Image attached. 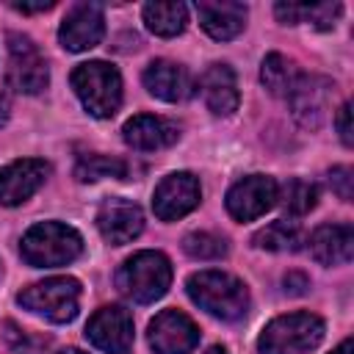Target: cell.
Instances as JSON below:
<instances>
[{
    "label": "cell",
    "instance_id": "30bf717a",
    "mask_svg": "<svg viewBox=\"0 0 354 354\" xmlns=\"http://www.w3.org/2000/svg\"><path fill=\"white\" fill-rule=\"evenodd\" d=\"M202 188L191 171H174L163 177L152 194V210L160 221H174L199 205Z\"/></svg>",
    "mask_w": 354,
    "mask_h": 354
},
{
    "label": "cell",
    "instance_id": "f546056e",
    "mask_svg": "<svg viewBox=\"0 0 354 354\" xmlns=\"http://www.w3.org/2000/svg\"><path fill=\"white\" fill-rule=\"evenodd\" d=\"M285 290L288 293H293V296H299V293H304L307 288H310V279L304 277V274H299V271H290V274H285Z\"/></svg>",
    "mask_w": 354,
    "mask_h": 354
},
{
    "label": "cell",
    "instance_id": "5b68a950",
    "mask_svg": "<svg viewBox=\"0 0 354 354\" xmlns=\"http://www.w3.org/2000/svg\"><path fill=\"white\" fill-rule=\"evenodd\" d=\"M324 321L313 313H288L266 324L257 340L260 354H307L324 340Z\"/></svg>",
    "mask_w": 354,
    "mask_h": 354
},
{
    "label": "cell",
    "instance_id": "8992f818",
    "mask_svg": "<svg viewBox=\"0 0 354 354\" xmlns=\"http://www.w3.org/2000/svg\"><path fill=\"white\" fill-rule=\"evenodd\" d=\"M17 301L53 324H69L80 307V282L75 277H50L22 288Z\"/></svg>",
    "mask_w": 354,
    "mask_h": 354
},
{
    "label": "cell",
    "instance_id": "6da1fadb",
    "mask_svg": "<svg viewBox=\"0 0 354 354\" xmlns=\"http://www.w3.org/2000/svg\"><path fill=\"white\" fill-rule=\"evenodd\" d=\"M185 290L194 304L221 321H238L249 310V290L246 285L224 271H196L188 277Z\"/></svg>",
    "mask_w": 354,
    "mask_h": 354
},
{
    "label": "cell",
    "instance_id": "5bb4252c",
    "mask_svg": "<svg viewBox=\"0 0 354 354\" xmlns=\"http://www.w3.org/2000/svg\"><path fill=\"white\" fill-rule=\"evenodd\" d=\"M97 230L113 246L130 243L144 230V213L130 199H122V196L105 199L100 205V210H97Z\"/></svg>",
    "mask_w": 354,
    "mask_h": 354
},
{
    "label": "cell",
    "instance_id": "3957f363",
    "mask_svg": "<svg viewBox=\"0 0 354 354\" xmlns=\"http://www.w3.org/2000/svg\"><path fill=\"white\" fill-rule=\"evenodd\" d=\"M169 282H171V263L163 252H152V249L136 252L116 271V288L138 304H149L160 299Z\"/></svg>",
    "mask_w": 354,
    "mask_h": 354
},
{
    "label": "cell",
    "instance_id": "7a4b0ae2",
    "mask_svg": "<svg viewBox=\"0 0 354 354\" xmlns=\"http://www.w3.org/2000/svg\"><path fill=\"white\" fill-rule=\"evenodd\" d=\"M19 252L33 268H55L72 263L83 252V238L61 221H39L22 235Z\"/></svg>",
    "mask_w": 354,
    "mask_h": 354
},
{
    "label": "cell",
    "instance_id": "2e32d148",
    "mask_svg": "<svg viewBox=\"0 0 354 354\" xmlns=\"http://www.w3.org/2000/svg\"><path fill=\"white\" fill-rule=\"evenodd\" d=\"M122 138H124V144H130L133 149L155 152V149L171 147V144L180 138V127H177L171 119H166V116L138 113V116H133V119L124 122Z\"/></svg>",
    "mask_w": 354,
    "mask_h": 354
},
{
    "label": "cell",
    "instance_id": "484cf974",
    "mask_svg": "<svg viewBox=\"0 0 354 354\" xmlns=\"http://www.w3.org/2000/svg\"><path fill=\"white\" fill-rule=\"evenodd\" d=\"M315 202H318V188L313 183H307L301 177H293V180L285 183V188H282V207H285V213L304 216V213H310L315 207Z\"/></svg>",
    "mask_w": 354,
    "mask_h": 354
},
{
    "label": "cell",
    "instance_id": "83f0119b",
    "mask_svg": "<svg viewBox=\"0 0 354 354\" xmlns=\"http://www.w3.org/2000/svg\"><path fill=\"white\" fill-rule=\"evenodd\" d=\"M326 183H329V188H332L343 202H348V199L354 196V177H351V169H348V166H335V169L326 174Z\"/></svg>",
    "mask_w": 354,
    "mask_h": 354
},
{
    "label": "cell",
    "instance_id": "603a6c76",
    "mask_svg": "<svg viewBox=\"0 0 354 354\" xmlns=\"http://www.w3.org/2000/svg\"><path fill=\"white\" fill-rule=\"evenodd\" d=\"M299 69L293 66V61H288L285 55L279 53H271L263 58V66H260V80L263 86L274 94V97H288L293 83L299 80Z\"/></svg>",
    "mask_w": 354,
    "mask_h": 354
},
{
    "label": "cell",
    "instance_id": "836d02e7",
    "mask_svg": "<svg viewBox=\"0 0 354 354\" xmlns=\"http://www.w3.org/2000/svg\"><path fill=\"white\" fill-rule=\"evenodd\" d=\"M205 354H230V351H227V348H221V346H210Z\"/></svg>",
    "mask_w": 354,
    "mask_h": 354
},
{
    "label": "cell",
    "instance_id": "277c9868",
    "mask_svg": "<svg viewBox=\"0 0 354 354\" xmlns=\"http://www.w3.org/2000/svg\"><path fill=\"white\" fill-rule=\"evenodd\" d=\"M72 88L83 108L97 119H111L122 105V75L113 64L88 61L72 72Z\"/></svg>",
    "mask_w": 354,
    "mask_h": 354
},
{
    "label": "cell",
    "instance_id": "52a82bcc",
    "mask_svg": "<svg viewBox=\"0 0 354 354\" xmlns=\"http://www.w3.org/2000/svg\"><path fill=\"white\" fill-rule=\"evenodd\" d=\"M8 58H6V83L19 94H39L47 88L50 69L39 47L30 36L11 33L8 36Z\"/></svg>",
    "mask_w": 354,
    "mask_h": 354
},
{
    "label": "cell",
    "instance_id": "9a60e30c",
    "mask_svg": "<svg viewBox=\"0 0 354 354\" xmlns=\"http://www.w3.org/2000/svg\"><path fill=\"white\" fill-rule=\"evenodd\" d=\"M50 166L39 158H22L0 169V205H22L30 199L47 180Z\"/></svg>",
    "mask_w": 354,
    "mask_h": 354
},
{
    "label": "cell",
    "instance_id": "44dd1931",
    "mask_svg": "<svg viewBox=\"0 0 354 354\" xmlns=\"http://www.w3.org/2000/svg\"><path fill=\"white\" fill-rule=\"evenodd\" d=\"M279 22L285 25H296V22H310L321 30L335 28L343 6L340 3H313V6H301V3H277L274 6Z\"/></svg>",
    "mask_w": 354,
    "mask_h": 354
},
{
    "label": "cell",
    "instance_id": "8fae6325",
    "mask_svg": "<svg viewBox=\"0 0 354 354\" xmlns=\"http://www.w3.org/2000/svg\"><path fill=\"white\" fill-rule=\"evenodd\" d=\"M196 343L199 329L180 310H163L149 321V346L155 354H191Z\"/></svg>",
    "mask_w": 354,
    "mask_h": 354
},
{
    "label": "cell",
    "instance_id": "cb8c5ba5",
    "mask_svg": "<svg viewBox=\"0 0 354 354\" xmlns=\"http://www.w3.org/2000/svg\"><path fill=\"white\" fill-rule=\"evenodd\" d=\"M254 246L257 249H268V252H296L301 246V230L293 221H271L268 227H263L260 232H254Z\"/></svg>",
    "mask_w": 354,
    "mask_h": 354
},
{
    "label": "cell",
    "instance_id": "4fadbf2b",
    "mask_svg": "<svg viewBox=\"0 0 354 354\" xmlns=\"http://www.w3.org/2000/svg\"><path fill=\"white\" fill-rule=\"evenodd\" d=\"M105 36V17L97 3H77L69 8L58 28V39L69 53L91 50Z\"/></svg>",
    "mask_w": 354,
    "mask_h": 354
},
{
    "label": "cell",
    "instance_id": "d6a6232c",
    "mask_svg": "<svg viewBox=\"0 0 354 354\" xmlns=\"http://www.w3.org/2000/svg\"><path fill=\"white\" fill-rule=\"evenodd\" d=\"M351 351H354V343H351V337H346V340H343L332 354H351Z\"/></svg>",
    "mask_w": 354,
    "mask_h": 354
},
{
    "label": "cell",
    "instance_id": "4316f807",
    "mask_svg": "<svg viewBox=\"0 0 354 354\" xmlns=\"http://www.w3.org/2000/svg\"><path fill=\"white\" fill-rule=\"evenodd\" d=\"M183 249L194 260H221L227 254V241L213 232H191L183 238Z\"/></svg>",
    "mask_w": 354,
    "mask_h": 354
},
{
    "label": "cell",
    "instance_id": "9c48e42d",
    "mask_svg": "<svg viewBox=\"0 0 354 354\" xmlns=\"http://www.w3.org/2000/svg\"><path fill=\"white\" fill-rule=\"evenodd\" d=\"M329 94H332V80L321 77V75H299V80L293 83L290 94L285 97L290 105L293 119L307 127V130H318L321 122L326 119V105H329Z\"/></svg>",
    "mask_w": 354,
    "mask_h": 354
},
{
    "label": "cell",
    "instance_id": "d6986e66",
    "mask_svg": "<svg viewBox=\"0 0 354 354\" xmlns=\"http://www.w3.org/2000/svg\"><path fill=\"white\" fill-rule=\"evenodd\" d=\"M199 88L207 108L216 116H230L238 108V100H241L238 83H235V72L227 64H210L199 77Z\"/></svg>",
    "mask_w": 354,
    "mask_h": 354
},
{
    "label": "cell",
    "instance_id": "ac0fdd59",
    "mask_svg": "<svg viewBox=\"0 0 354 354\" xmlns=\"http://www.w3.org/2000/svg\"><path fill=\"white\" fill-rule=\"evenodd\" d=\"M144 86L158 100L180 102L191 94V75L185 66L166 61V58H158L144 69Z\"/></svg>",
    "mask_w": 354,
    "mask_h": 354
},
{
    "label": "cell",
    "instance_id": "7402d4cb",
    "mask_svg": "<svg viewBox=\"0 0 354 354\" xmlns=\"http://www.w3.org/2000/svg\"><path fill=\"white\" fill-rule=\"evenodd\" d=\"M144 22L155 36H177L188 22V8L183 3H147Z\"/></svg>",
    "mask_w": 354,
    "mask_h": 354
},
{
    "label": "cell",
    "instance_id": "d4e9b609",
    "mask_svg": "<svg viewBox=\"0 0 354 354\" xmlns=\"http://www.w3.org/2000/svg\"><path fill=\"white\" fill-rule=\"evenodd\" d=\"M124 174H127V163L111 155H86L75 166V177L80 183H94L102 177H124Z\"/></svg>",
    "mask_w": 354,
    "mask_h": 354
},
{
    "label": "cell",
    "instance_id": "4dcf8cb0",
    "mask_svg": "<svg viewBox=\"0 0 354 354\" xmlns=\"http://www.w3.org/2000/svg\"><path fill=\"white\" fill-rule=\"evenodd\" d=\"M55 3L53 0H41V3H14V8L17 11H22V14H33V11H50Z\"/></svg>",
    "mask_w": 354,
    "mask_h": 354
},
{
    "label": "cell",
    "instance_id": "f1b7e54d",
    "mask_svg": "<svg viewBox=\"0 0 354 354\" xmlns=\"http://www.w3.org/2000/svg\"><path fill=\"white\" fill-rule=\"evenodd\" d=\"M335 124H337V130H340L343 144H346V147H351V144H354V136H351V105H348V102H343V105H340Z\"/></svg>",
    "mask_w": 354,
    "mask_h": 354
},
{
    "label": "cell",
    "instance_id": "7c38bea8",
    "mask_svg": "<svg viewBox=\"0 0 354 354\" xmlns=\"http://www.w3.org/2000/svg\"><path fill=\"white\" fill-rule=\"evenodd\" d=\"M86 337L108 354H127L133 348V315L116 304L100 307L86 324Z\"/></svg>",
    "mask_w": 354,
    "mask_h": 354
},
{
    "label": "cell",
    "instance_id": "1f68e13d",
    "mask_svg": "<svg viewBox=\"0 0 354 354\" xmlns=\"http://www.w3.org/2000/svg\"><path fill=\"white\" fill-rule=\"evenodd\" d=\"M8 111H11V105H8V97H6V94H0V127L8 122Z\"/></svg>",
    "mask_w": 354,
    "mask_h": 354
},
{
    "label": "cell",
    "instance_id": "e575fe53",
    "mask_svg": "<svg viewBox=\"0 0 354 354\" xmlns=\"http://www.w3.org/2000/svg\"><path fill=\"white\" fill-rule=\"evenodd\" d=\"M58 354H86V351H80V348H64V351H58Z\"/></svg>",
    "mask_w": 354,
    "mask_h": 354
},
{
    "label": "cell",
    "instance_id": "e0dca14e",
    "mask_svg": "<svg viewBox=\"0 0 354 354\" xmlns=\"http://www.w3.org/2000/svg\"><path fill=\"white\" fill-rule=\"evenodd\" d=\"M202 30L216 41L235 39L246 25V6L235 0H202L196 3Z\"/></svg>",
    "mask_w": 354,
    "mask_h": 354
},
{
    "label": "cell",
    "instance_id": "ba28073f",
    "mask_svg": "<svg viewBox=\"0 0 354 354\" xmlns=\"http://www.w3.org/2000/svg\"><path fill=\"white\" fill-rule=\"evenodd\" d=\"M277 199H279V188L274 177L249 174L227 191V210L235 221H252L260 218L266 210H271Z\"/></svg>",
    "mask_w": 354,
    "mask_h": 354
},
{
    "label": "cell",
    "instance_id": "ffe728a7",
    "mask_svg": "<svg viewBox=\"0 0 354 354\" xmlns=\"http://www.w3.org/2000/svg\"><path fill=\"white\" fill-rule=\"evenodd\" d=\"M310 252L324 266L348 263L354 254V230L351 224H321L310 235Z\"/></svg>",
    "mask_w": 354,
    "mask_h": 354
}]
</instances>
